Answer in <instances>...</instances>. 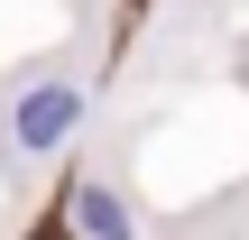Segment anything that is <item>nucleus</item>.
<instances>
[{"instance_id": "nucleus-1", "label": "nucleus", "mask_w": 249, "mask_h": 240, "mask_svg": "<svg viewBox=\"0 0 249 240\" xmlns=\"http://www.w3.org/2000/svg\"><path fill=\"white\" fill-rule=\"evenodd\" d=\"M74 129H83V83H37V92L18 102V148H28V157L65 148Z\"/></svg>"}, {"instance_id": "nucleus-2", "label": "nucleus", "mask_w": 249, "mask_h": 240, "mask_svg": "<svg viewBox=\"0 0 249 240\" xmlns=\"http://www.w3.org/2000/svg\"><path fill=\"white\" fill-rule=\"evenodd\" d=\"M74 231L83 240H129V203L111 185H74Z\"/></svg>"}]
</instances>
